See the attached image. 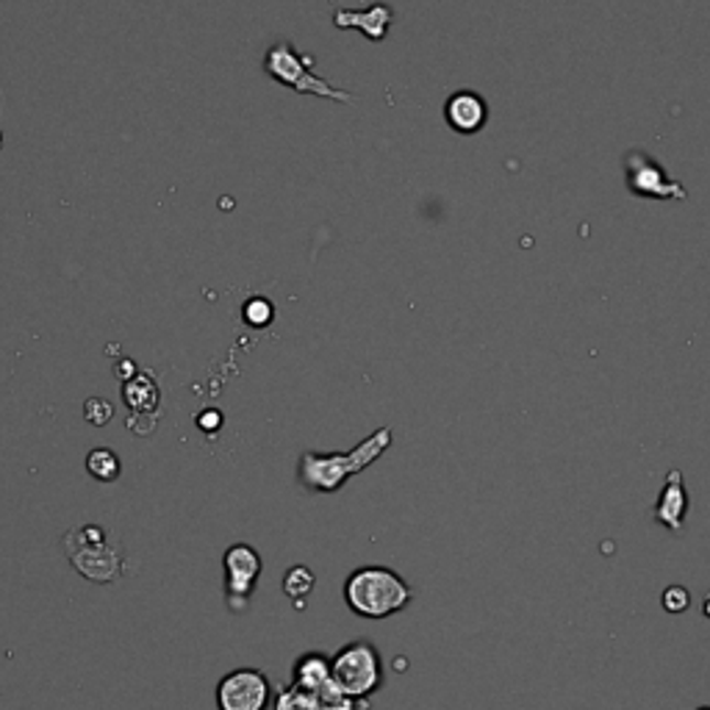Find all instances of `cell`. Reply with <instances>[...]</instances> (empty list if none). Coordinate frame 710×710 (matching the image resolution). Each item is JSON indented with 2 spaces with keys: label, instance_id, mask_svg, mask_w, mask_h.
<instances>
[{
  "label": "cell",
  "instance_id": "17",
  "mask_svg": "<svg viewBox=\"0 0 710 710\" xmlns=\"http://www.w3.org/2000/svg\"><path fill=\"white\" fill-rule=\"evenodd\" d=\"M242 317L253 328H266L272 323V317H275V308H272V303L266 297H250L242 308Z\"/></svg>",
  "mask_w": 710,
  "mask_h": 710
},
{
  "label": "cell",
  "instance_id": "1",
  "mask_svg": "<svg viewBox=\"0 0 710 710\" xmlns=\"http://www.w3.org/2000/svg\"><path fill=\"white\" fill-rule=\"evenodd\" d=\"M392 428H378L347 452H303L297 461V480L306 491L336 494L347 480L381 461L383 452L392 447Z\"/></svg>",
  "mask_w": 710,
  "mask_h": 710
},
{
  "label": "cell",
  "instance_id": "11",
  "mask_svg": "<svg viewBox=\"0 0 710 710\" xmlns=\"http://www.w3.org/2000/svg\"><path fill=\"white\" fill-rule=\"evenodd\" d=\"M394 23V9L389 3H372L370 9H339L334 14L336 29H352L370 36L372 42L386 40Z\"/></svg>",
  "mask_w": 710,
  "mask_h": 710
},
{
  "label": "cell",
  "instance_id": "19",
  "mask_svg": "<svg viewBox=\"0 0 710 710\" xmlns=\"http://www.w3.org/2000/svg\"><path fill=\"white\" fill-rule=\"evenodd\" d=\"M84 414H87V419L92 422V425L103 428L106 422L114 416V405L103 397H92V400H87V405H84Z\"/></svg>",
  "mask_w": 710,
  "mask_h": 710
},
{
  "label": "cell",
  "instance_id": "9",
  "mask_svg": "<svg viewBox=\"0 0 710 710\" xmlns=\"http://www.w3.org/2000/svg\"><path fill=\"white\" fill-rule=\"evenodd\" d=\"M688 516V491L680 469H671L666 474V483L655 503V522L664 525L669 533H682Z\"/></svg>",
  "mask_w": 710,
  "mask_h": 710
},
{
  "label": "cell",
  "instance_id": "16",
  "mask_svg": "<svg viewBox=\"0 0 710 710\" xmlns=\"http://www.w3.org/2000/svg\"><path fill=\"white\" fill-rule=\"evenodd\" d=\"M275 710H319L317 693H308L303 688H283L275 699Z\"/></svg>",
  "mask_w": 710,
  "mask_h": 710
},
{
  "label": "cell",
  "instance_id": "4",
  "mask_svg": "<svg viewBox=\"0 0 710 710\" xmlns=\"http://www.w3.org/2000/svg\"><path fill=\"white\" fill-rule=\"evenodd\" d=\"M69 564L92 583H111L122 572V549L114 547L100 525H84L62 538Z\"/></svg>",
  "mask_w": 710,
  "mask_h": 710
},
{
  "label": "cell",
  "instance_id": "8",
  "mask_svg": "<svg viewBox=\"0 0 710 710\" xmlns=\"http://www.w3.org/2000/svg\"><path fill=\"white\" fill-rule=\"evenodd\" d=\"M624 170H627V189L638 197H649V200H686V189L680 181H671L664 173L655 159L647 153L633 151L624 159Z\"/></svg>",
  "mask_w": 710,
  "mask_h": 710
},
{
  "label": "cell",
  "instance_id": "18",
  "mask_svg": "<svg viewBox=\"0 0 710 710\" xmlns=\"http://www.w3.org/2000/svg\"><path fill=\"white\" fill-rule=\"evenodd\" d=\"M660 605H664L666 613H686L691 608V591L686 586H669L660 594Z\"/></svg>",
  "mask_w": 710,
  "mask_h": 710
},
{
  "label": "cell",
  "instance_id": "22",
  "mask_svg": "<svg viewBox=\"0 0 710 710\" xmlns=\"http://www.w3.org/2000/svg\"><path fill=\"white\" fill-rule=\"evenodd\" d=\"M697 710H710V704H702V708H697Z\"/></svg>",
  "mask_w": 710,
  "mask_h": 710
},
{
  "label": "cell",
  "instance_id": "15",
  "mask_svg": "<svg viewBox=\"0 0 710 710\" xmlns=\"http://www.w3.org/2000/svg\"><path fill=\"white\" fill-rule=\"evenodd\" d=\"M87 472L92 474L95 480H100V483H114L122 472V463L114 450L98 447V450H92L87 456Z\"/></svg>",
  "mask_w": 710,
  "mask_h": 710
},
{
  "label": "cell",
  "instance_id": "23",
  "mask_svg": "<svg viewBox=\"0 0 710 710\" xmlns=\"http://www.w3.org/2000/svg\"><path fill=\"white\" fill-rule=\"evenodd\" d=\"M0 148H3V131H0Z\"/></svg>",
  "mask_w": 710,
  "mask_h": 710
},
{
  "label": "cell",
  "instance_id": "10",
  "mask_svg": "<svg viewBox=\"0 0 710 710\" xmlns=\"http://www.w3.org/2000/svg\"><path fill=\"white\" fill-rule=\"evenodd\" d=\"M445 120L452 131L472 136L489 120V106H485L483 95L472 92V89H461V92L450 95L445 103Z\"/></svg>",
  "mask_w": 710,
  "mask_h": 710
},
{
  "label": "cell",
  "instance_id": "21",
  "mask_svg": "<svg viewBox=\"0 0 710 710\" xmlns=\"http://www.w3.org/2000/svg\"><path fill=\"white\" fill-rule=\"evenodd\" d=\"M702 613H704V616H708V619H710V594H708V600H704V605H702Z\"/></svg>",
  "mask_w": 710,
  "mask_h": 710
},
{
  "label": "cell",
  "instance_id": "6",
  "mask_svg": "<svg viewBox=\"0 0 710 710\" xmlns=\"http://www.w3.org/2000/svg\"><path fill=\"white\" fill-rule=\"evenodd\" d=\"M222 566H226L228 608H231L233 613L244 611V608L250 605V597H253L255 586H259L261 555L255 553L250 544H233V547H228Z\"/></svg>",
  "mask_w": 710,
  "mask_h": 710
},
{
  "label": "cell",
  "instance_id": "2",
  "mask_svg": "<svg viewBox=\"0 0 710 710\" xmlns=\"http://www.w3.org/2000/svg\"><path fill=\"white\" fill-rule=\"evenodd\" d=\"M414 600V589L389 566H361L345 580V602L356 616L383 622L405 611Z\"/></svg>",
  "mask_w": 710,
  "mask_h": 710
},
{
  "label": "cell",
  "instance_id": "13",
  "mask_svg": "<svg viewBox=\"0 0 710 710\" xmlns=\"http://www.w3.org/2000/svg\"><path fill=\"white\" fill-rule=\"evenodd\" d=\"M314 586H317V578H314V572L308 566H292V569H286V575H283V594L295 602V608L306 605Z\"/></svg>",
  "mask_w": 710,
  "mask_h": 710
},
{
  "label": "cell",
  "instance_id": "20",
  "mask_svg": "<svg viewBox=\"0 0 710 710\" xmlns=\"http://www.w3.org/2000/svg\"><path fill=\"white\" fill-rule=\"evenodd\" d=\"M197 425H200L203 430H208V434H215V430L222 425L220 411H206V414H200L197 416Z\"/></svg>",
  "mask_w": 710,
  "mask_h": 710
},
{
  "label": "cell",
  "instance_id": "12",
  "mask_svg": "<svg viewBox=\"0 0 710 710\" xmlns=\"http://www.w3.org/2000/svg\"><path fill=\"white\" fill-rule=\"evenodd\" d=\"M292 686L303 688L308 693H323L334 688V675H330V658L323 653H306L295 660L292 669Z\"/></svg>",
  "mask_w": 710,
  "mask_h": 710
},
{
  "label": "cell",
  "instance_id": "14",
  "mask_svg": "<svg viewBox=\"0 0 710 710\" xmlns=\"http://www.w3.org/2000/svg\"><path fill=\"white\" fill-rule=\"evenodd\" d=\"M122 397H125V403L131 405L133 411H139V414H148V411L159 403V389H156V383L151 381V375H136L133 381L125 383V389H122Z\"/></svg>",
  "mask_w": 710,
  "mask_h": 710
},
{
  "label": "cell",
  "instance_id": "3",
  "mask_svg": "<svg viewBox=\"0 0 710 710\" xmlns=\"http://www.w3.org/2000/svg\"><path fill=\"white\" fill-rule=\"evenodd\" d=\"M314 56L308 53H297L292 42H277L266 51L264 69L272 81L290 87L297 95H314V98L336 100V103H352V95L345 89H336L325 78L314 73Z\"/></svg>",
  "mask_w": 710,
  "mask_h": 710
},
{
  "label": "cell",
  "instance_id": "7",
  "mask_svg": "<svg viewBox=\"0 0 710 710\" xmlns=\"http://www.w3.org/2000/svg\"><path fill=\"white\" fill-rule=\"evenodd\" d=\"M270 699L272 686L259 669H233L217 686V708L220 710H266Z\"/></svg>",
  "mask_w": 710,
  "mask_h": 710
},
{
  "label": "cell",
  "instance_id": "5",
  "mask_svg": "<svg viewBox=\"0 0 710 710\" xmlns=\"http://www.w3.org/2000/svg\"><path fill=\"white\" fill-rule=\"evenodd\" d=\"M334 686L345 697L370 699L383 686V658L378 647L367 638L350 642L330 658Z\"/></svg>",
  "mask_w": 710,
  "mask_h": 710
}]
</instances>
